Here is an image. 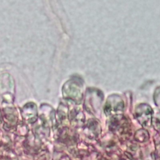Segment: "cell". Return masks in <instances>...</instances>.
Masks as SVG:
<instances>
[{
	"label": "cell",
	"instance_id": "2",
	"mask_svg": "<svg viewBox=\"0 0 160 160\" xmlns=\"http://www.w3.org/2000/svg\"><path fill=\"white\" fill-rule=\"evenodd\" d=\"M21 116L24 120L29 124L34 123L38 118L37 106L32 102L26 103L21 109Z\"/></svg>",
	"mask_w": 160,
	"mask_h": 160
},
{
	"label": "cell",
	"instance_id": "1",
	"mask_svg": "<svg viewBox=\"0 0 160 160\" xmlns=\"http://www.w3.org/2000/svg\"><path fill=\"white\" fill-rule=\"evenodd\" d=\"M14 82L12 77L8 73L0 76V98L2 105H12L14 101Z\"/></svg>",
	"mask_w": 160,
	"mask_h": 160
}]
</instances>
